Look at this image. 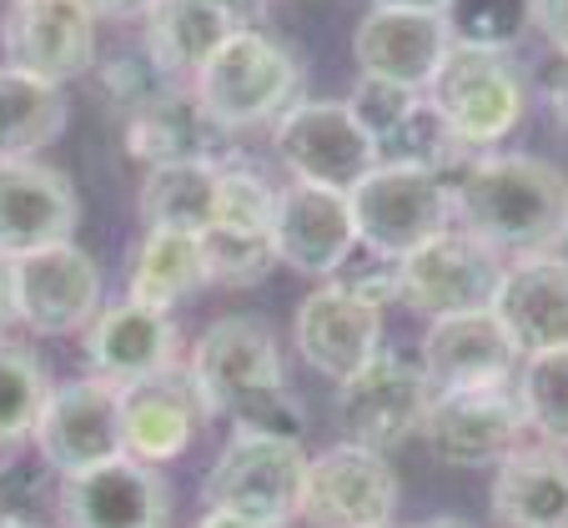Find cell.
Segmentation results:
<instances>
[{
	"label": "cell",
	"instance_id": "6da1fadb",
	"mask_svg": "<svg viewBox=\"0 0 568 528\" xmlns=\"http://www.w3.org/2000/svg\"><path fill=\"white\" fill-rule=\"evenodd\" d=\"M448 192L453 216L483 247L528 257L568 242V176L544 156L524 151L473 156L448 176Z\"/></svg>",
	"mask_w": 568,
	"mask_h": 528
},
{
	"label": "cell",
	"instance_id": "7a4b0ae2",
	"mask_svg": "<svg viewBox=\"0 0 568 528\" xmlns=\"http://www.w3.org/2000/svg\"><path fill=\"white\" fill-rule=\"evenodd\" d=\"M186 373L196 377L206 413H226L232 428L277 433V438H302L307 413L287 393L277 357V337L257 317H222L212 323L192 347Z\"/></svg>",
	"mask_w": 568,
	"mask_h": 528
},
{
	"label": "cell",
	"instance_id": "3957f363",
	"mask_svg": "<svg viewBox=\"0 0 568 528\" xmlns=\"http://www.w3.org/2000/svg\"><path fill=\"white\" fill-rule=\"evenodd\" d=\"M202 111L222 131H252L277 121L302 91V65L257 26H236L192 81Z\"/></svg>",
	"mask_w": 568,
	"mask_h": 528
},
{
	"label": "cell",
	"instance_id": "277c9868",
	"mask_svg": "<svg viewBox=\"0 0 568 528\" xmlns=\"http://www.w3.org/2000/svg\"><path fill=\"white\" fill-rule=\"evenodd\" d=\"M347 202H353L357 242L373 257H387V262H403L423 242L448 232V216H453L448 176L418 162H377L347 192Z\"/></svg>",
	"mask_w": 568,
	"mask_h": 528
},
{
	"label": "cell",
	"instance_id": "5b68a950",
	"mask_svg": "<svg viewBox=\"0 0 568 528\" xmlns=\"http://www.w3.org/2000/svg\"><path fill=\"white\" fill-rule=\"evenodd\" d=\"M423 101L433 106V116L448 126V136L463 151L473 146H498L508 131L524 121L528 91L518 65L504 51L488 45H463L453 41L448 61L438 65L433 87L423 91Z\"/></svg>",
	"mask_w": 568,
	"mask_h": 528
},
{
	"label": "cell",
	"instance_id": "8992f818",
	"mask_svg": "<svg viewBox=\"0 0 568 528\" xmlns=\"http://www.w3.org/2000/svg\"><path fill=\"white\" fill-rule=\"evenodd\" d=\"M302 484H307L302 438L232 428V438L222 443L212 474L202 484V498L206 508H232V514L287 528L302 514Z\"/></svg>",
	"mask_w": 568,
	"mask_h": 528
},
{
	"label": "cell",
	"instance_id": "52a82bcc",
	"mask_svg": "<svg viewBox=\"0 0 568 528\" xmlns=\"http://www.w3.org/2000/svg\"><path fill=\"white\" fill-rule=\"evenodd\" d=\"M272 141L292 182L327 186V192H353L383 162L373 131L353 116L347 101H292L277 116Z\"/></svg>",
	"mask_w": 568,
	"mask_h": 528
},
{
	"label": "cell",
	"instance_id": "ba28073f",
	"mask_svg": "<svg viewBox=\"0 0 568 528\" xmlns=\"http://www.w3.org/2000/svg\"><path fill=\"white\" fill-rule=\"evenodd\" d=\"M428 403H433V388L418 363H408L397 353H377L373 363H363L353 377L337 383V428L357 448L393 453L413 433H423Z\"/></svg>",
	"mask_w": 568,
	"mask_h": 528
},
{
	"label": "cell",
	"instance_id": "9c48e42d",
	"mask_svg": "<svg viewBox=\"0 0 568 528\" xmlns=\"http://www.w3.org/2000/svg\"><path fill=\"white\" fill-rule=\"evenodd\" d=\"M6 262H11V317L36 337L81 333L101 313V267L75 242H55Z\"/></svg>",
	"mask_w": 568,
	"mask_h": 528
},
{
	"label": "cell",
	"instance_id": "30bf717a",
	"mask_svg": "<svg viewBox=\"0 0 568 528\" xmlns=\"http://www.w3.org/2000/svg\"><path fill=\"white\" fill-rule=\"evenodd\" d=\"M31 443L41 448L45 468L61 478L121 458L126 453V443H121V388L97 373L51 388Z\"/></svg>",
	"mask_w": 568,
	"mask_h": 528
},
{
	"label": "cell",
	"instance_id": "8fae6325",
	"mask_svg": "<svg viewBox=\"0 0 568 528\" xmlns=\"http://www.w3.org/2000/svg\"><path fill=\"white\" fill-rule=\"evenodd\" d=\"M397 514V474L387 453L337 443L307 458L302 484V518L312 528H387Z\"/></svg>",
	"mask_w": 568,
	"mask_h": 528
},
{
	"label": "cell",
	"instance_id": "7c38bea8",
	"mask_svg": "<svg viewBox=\"0 0 568 528\" xmlns=\"http://www.w3.org/2000/svg\"><path fill=\"white\" fill-rule=\"evenodd\" d=\"M504 282V262L494 247H483L468 232H438L418 252L397 262V297L413 302L428 317H458L494 307Z\"/></svg>",
	"mask_w": 568,
	"mask_h": 528
},
{
	"label": "cell",
	"instance_id": "4fadbf2b",
	"mask_svg": "<svg viewBox=\"0 0 568 528\" xmlns=\"http://www.w3.org/2000/svg\"><path fill=\"white\" fill-rule=\"evenodd\" d=\"M524 403L508 388H468V393H433L423 438L433 458L448 468H488L504 464L514 448H524Z\"/></svg>",
	"mask_w": 568,
	"mask_h": 528
},
{
	"label": "cell",
	"instance_id": "5bb4252c",
	"mask_svg": "<svg viewBox=\"0 0 568 528\" xmlns=\"http://www.w3.org/2000/svg\"><path fill=\"white\" fill-rule=\"evenodd\" d=\"M55 508L65 528H172V488L131 453L61 478Z\"/></svg>",
	"mask_w": 568,
	"mask_h": 528
},
{
	"label": "cell",
	"instance_id": "9a60e30c",
	"mask_svg": "<svg viewBox=\"0 0 568 528\" xmlns=\"http://www.w3.org/2000/svg\"><path fill=\"white\" fill-rule=\"evenodd\" d=\"M0 45L6 65L65 87L97 61V16L81 0H11Z\"/></svg>",
	"mask_w": 568,
	"mask_h": 528
},
{
	"label": "cell",
	"instance_id": "2e32d148",
	"mask_svg": "<svg viewBox=\"0 0 568 528\" xmlns=\"http://www.w3.org/2000/svg\"><path fill=\"white\" fill-rule=\"evenodd\" d=\"M292 337H297V353L312 373H322L327 383H343L383 353V307L353 292L347 282H327L297 307Z\"/></svg>",
	"mask_w": 568,
	"mask_h": 528
},
{
	"label": "cell",
	"instance_id": "e0dca14e",
	"mask_svg": "<svg viewBox=\"0 0 568 528\" xmlns=\"http://www.w3.org/2000/svg\"><path fill=\"white\" fill-rule=\"evenodd\" d=\"M75 222L81 202L71 176L31 156H0V257H26L71 242Z\"/></svg>",
	"mask_w": 568,
	"mask_h": 528
},
{
	"label": "cell",
	"instance_id": "ac0fdd59",
	"mask_svg": "<svg viewBox=\"0 0 568 528\" xmlns=\"http://www.w3.org/2000/svg\"><path fill=\"white\" fill-rule=\"evenodd\" d=\"M81 353H87V367L97 377H106L116 388H131V383H146V377L176 367L182 333H176L172 313L121 297L91 317L87 337H81Z\"/></svg>",
	"mask_w": 568,
	"mask_h": 528
},
{
	"label": "cell",
	"instance_id": "d6986e66",
	"mask_svg": "<svg viewBox=\"0 0 568 528\" xmlns=\"http://www.w3.org/2000/svg\"><path fill=\"white\" fill-rule=\"evenodd\" d=\"M277 262L302 277H337L357 247V222L347 192L292 182L277 192V222H272Z\"/></svg>",
	"mask_w": 568,
	"mask_h": 528
},
{
	"label": "cell",
	"instance_id": "ffe728a7",
	"mask_svg": "<svg viewBox=\"0 0 568 528\" xmlns=\"http://www.w3.org/2000/svg\"><path fill=\"white\" fill-rule=\"evenodd\" d=\"M453 51L448 16H418V11H373L353 31V61L363 65L367 81H387L403 91H428L438 65Z\"/></svg>",
	"mask_w": 568,
	"mask_h": 528
},
{
	"label": "cell",
	"instance_id": "44dd1931",
	"mask_svg": "<svg viewBox=\"0 0 568 528\" xmlns=\"http://www.w3.org/2000/svg\"><path fill=\"white\" fill-rule=\"evenodd\" d=\"M423 377L433 393H468V388H504L518 367V347L494 317V307L458 317H433L423 337Z\"/></svg>",
	"mask_w": 568,
	"mask_h": 528
},
{
	"label": "cell",
	"instance_id": "7402d4cb",
	"mask_svg": "<svg viewBox=\"0 0 568 528\" xmlns=\"http://www.w3.org/2000/svg\"><path fill=\"white\" fill-rule=\"evenodd\" d=\"M212 418L196 393V377L186 367H166V373L121 388V443L141 464H172L192 448L202 423Z\"/></svg>",
	"mask_w": 568,
	"mask_h": 528
},
{
	"label": "cell",
	"instance_id": "603a6c76",
	"mask_svg": "<svg viewBox=\"0 0 568 528\" xmlns=\"http://www.w3.org/2000/svg\"><path fill=\"white\" fill-rule=\"evenodd\" d=\"M494 317L514 337L518 357L568 347V262L554 252H528L494 292Z\"/></svg>",
	"mask_w": 568,
	"mask_h": 528
},
{
	"label": "cell",
	"instance_id": "cb8c5ba5",
	"mask_svg": "<svg viewBox=\"0 0 568 528\" xmlns=\"http://www.w3.org/2000/svg\"><path fill=\"white\" fill-rule=\"evenodd\" d=\"M488 508L498 528H568V453L554 443L514 448L494 474Z\"/></svg>",
	"mask_w": 568,
	"mask_h": 528
},
{
	"label": "cell",
	"instance_id": "d4e9b609",
	"mask_svg": "<svg viewBox=\"0 0 568 528\" xmlns=\"http://www.w3.org/2000/svg\"><path fill=\"white\" fill-rule=\"evenodd\" d=\"M216 121L202 111L192 87H161L126 116V151L146 166L166 162H216Z\"/></svg>",
	"mask_w": 568,
	"mask_h": 528
},
{
	"label": "cell",
	"instance_id": "484cf974",
	"mask_svg": "<svg viewBox=\"0 0 568 528\" xmlns=\"http://www.w3.org/2000/svg\"><path fill=\"white\" fill-rule=\"evenodd\" d=\"M146 55L166 81H196L212 51L236 31L222 11H212L206 0H156L146 16Z\"/></svg>",
	"mask_w": 568,
	"mask_h": 528
},
{
	"label": "cell",
	"instance_id": "4316f807",
	"mask_svg": "<svg viewBox=\"0 0 568 528\" xmlns=\"http://www.w3.org/2000/svg\"><path fill=\"white\" fill-rule=\"evenodd\" d=\"M206 277V252L196 232H156L146 226L136 257H131V277H126V297L146 302V307H161L172 313L182 297H192Z\"/></svg>",
	"mask_w": 568,
	"mask_h": 528
},
{
	"label": "cell",
	"instance_id": "83f0119b",
	"mask_svg": "<svg viewBox=\"0 0 568 528\" xmlns=\"http://www.w3.org/2000/svg\"><path fill=\"white\" fill-rule=\"evenodd\" d=\"M216 186H222L216 162L151 166L146 182H141V222L156 226V232H196L202 237L216 216Z\"/></svg>",
	"mask_w": 568,
	"mask_h": 528
},
{
	"label": "cell",
	"instance_id": "f1b7e54d",
	"mask_svg": "<svg viewBox=\"0 0 568 528\" xmlns=\"http://www.w3.org/2000/svg\"><path fill=\"white\" fill-rule=\"evenodd\" d=\"M65 131V91L31 71L0 65V156H36Z\"/></svg>",
	"mask_w": 568,
	"mask_h": 528
},
{
	"label": "cell",
	"instance_id": "f546056e",
	"mask_svg": "<svg viewBox=\"0 0 568 528\" xmlns=\"http://www.w3.org/2000/svg\"><path fill=\"white\" fill-rule=\"evenodd\" d=\"M51 398L45 367L31 347L0 343V448H21L26 438H36L41 408Z\"/></svg>",
	"mask_w": 568,
	"mask_h": 528
},
{
	"label": "cell",
	"instance_id": "4dcf8cb0",
	"mask_svg": "<svg viewBox=\"0 0 568 528\" xmlns=\"http://www.w3.org/2000/svg\"><path fill=\"white\" fill-rule=\"evenodd\" d=\"M514 393L524 403L528 433H538L554 448H568V347L524 357V373H518Z\"/></svg>",
	"mask_w": 568,
	"mask_h": 528
},
{
	"label": "cell",
	"instance_id": "1f68e13d",
	"mask_svg": "<svg viewBox=\"0 0 568 528\" xmlns=\"http://www.w3.org/2000/svg\"><path fill=\"white\" fill-rule=\"evenodd\" d=\"M202 252H206V277L222 282V287H252L277 262L272 232H232V226H206Z\"/></svg>",
	"mask_w": 568,
	"mask_h": 528
},
{
	"label": "cell",
	"instance_id": "d6a6232c",
	"mask_svg": "<svg viewBox=\"0 0 568 528\" xmlns=\"http://www.w3.org/2000/svg\"><path fill=\"white\" fill-rule=\"evenodd\" d=\"M272 222H277V192H272L257 172L222 166L212 226H232V232H272Z\"/></svg>",
	"mask_w": 568,
	"mask_h": 528
},
{
	"label": "cell",
	"instance_id": "836d02e7",
	"mask_svg": "<svg viewBox=\"0 0 568 528\" xmlns=\"http://www.w3.org/2000/svg\"><path fill=\"white\" fill-rule=\"evenodd\" d=\"M528 21L558 55H568V0H528Z\"/></svg>",
	"mask_w": 568,
	"mask_h": 528
},
{
	"label": "cell",
	"instance_id": "e575fe53",
	"mask_svg": "<svg viewBox=\"0 0 568 528\" xmlns=\"http://www.w3.org/2000/svg\"><path fill=\"white\" fill-rule=\"evenodd\" d=\"M97 21H136V16H146L156 0H81Z\"/></svg>",
	"mask_w": 568,
	"mask_h": 528
},
{
	"label": "cell",
	"instance_id": "d590c367",
	"mask_svg": "<svg viewBox=\"0 0 568 528\" xmlns=\"http://www.w3.org/2000/svg\"><path fill=\"white\" fill-rule=\"evenodd\" d=\"M212 11H222L232 26H257V16H262V6L267 0H206Z\"/></svg>",
	"mask_w": 568,
	"mask_h": 528
},
{
	"label": "cell",
	"instance_id": "8d00e7d4",
	"mask_svg": "<svg viewBox=\"0 0 568 528\" xmlns=\"http://www.w3.org/2000/svg\"><path fill=\"white\" fill-rule=\"evenodd\" d=\"M196 528H277V524H262V518L232 514V508H206V514L196 518Z\"/></svg>",
	"mask_w": 568,
	"mask_h": 528
},
{
	"label": "cell",
	"instance_id": "74e56055",
	"mask_svg": "<svg viewBox=\"0 0 568 528\" xmlns=\"http://www.w3.org/2000/svg\"><path fill=\"white\" fill-rule=\"evenodd\" d=\"M373 6H387V11H418V16H448L453 0H373Z\"/></svg>",
	"mask_w": 568,
	"mask_h": 528
},
{
	"label": "cell",
	"instance_id": "f35d334b",
	"mask_svg": "<svg viewBox=\"0 0 568 528\" xmlns=\"http://www.w3.org/2000/svg\"><path fill=\"white\" fill-rule=\"evenodd\" d=\"M548 101H554V116L568 126V55H564V65H558V75H554V91H548Z\"/></svg>",
	"mask_w": 568,
	"mask_h": 528
},
{
	"label": "cell",
	"instance_id": "ab89813d",
	"mask_svg": "<svg viewBox=\"0 0 568 528\" xmlns=\"http://www.w3.org/2000/svg\"><path fill=\"white\" fill-rule=\"evenodd\" d=\"M11 323V262L0 257V327Z\"/></svg>",
	"mask_w": 568,
	"mask_h": 528
},
{
	"label": "cell",
	"instance_id": "60d3db41",
	"mask_svg": "<svg viewBox=\"0 0 568 528\" xmlns=\"http://www.w3.org/2000/svg\"><path fill=\"white\" fill-rule=\"evenodd\" d=\"M418 528H473V524H463V518H428V524H418Z\"/></svg>",
	"mask_w": 568,
	"mask_h": 528
},
{
	"label": "cell",
	"instance_id": "b9f144b4",
	"mask_svg": "<svg viewBox=\"0 0 568 528\" xmlns=\"http://www.w3.org/2000/svg\"><path fill=\"white\" fill-rule=\"evenodd\" d=\"M11 518H16V508H11V498H6V488H0V528L11 524Z\"/></svg>",
	"mask_w": 568,
	"mask_h": 528
},
{
	"label": "cell",
	"instance_id": "7bdbcfd3",
	"mask_svg": "<svg viewBox=\"0 0 568 528\" xmlns=\"http://www.w3.org/2000/svg\"><path fill=\"white\" fill-rule=\"evenodd\" d=\"M6 528H45V524H36V518H11Z\"/></svg>",
	"mask_w": 568,
	"mask_h": 528
}]
</instances>
